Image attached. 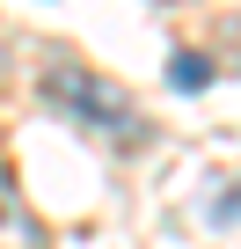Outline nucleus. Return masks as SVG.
Returning a JSON list of instances; mask_svg holds the SVG:
<instances>
[{
	"instance_id": "1",
	"label": "nucleus",
	"mask_w": 241,
	"mask_h": 249,
	"mask_svg": "<svg viewBox=\"0 0 241 249\" xmlns=\"http://www.w3.org/2000/svg\"><path fill=\"white\" fill-rule=\"evenodd\" d=\"M44 95L80 124V132H95V140H117V147H146V140H154V124L139 117V103L117 88V81L73 66V59H51V66H44Z\"/></svg>"
},
{
	"instance_id": "2",
	"label": "nucleus",
	"mask_w": 241,
	"mask_h": 249,
	"mask_svg": "<svg viewBox=\"0 0 241 249\" xmlns=\"http://www.w3.org/2000/svg\"><path fill=\"white\" fill-rule=\"evenodd\" d=\"M0 249H51L44 220L30 213V198L15 191V176H8V169H0Z\"/></svg>"
},
{
	"instance_id": "3",
	"label": "nucleus",
	"mask_w": 241,
	"mask_h": 249,
	"mask_svg": "<svg viewBox=\"0 0 241 249\" xmlns=\"http://www.w3.org/2000/svg\"><path fill=\"white\" fill-rule=\"evenodd\" d=\"M168 81H176L183 95H197V88H212V59H205V52H176V59H168Z\"/></svg>"
},
{
	"instance_id": "4",
	"label": "nucleus",
	"mask_w": 241,
	"mask_h": 249,
	"mask_svg": "<svg viewBox=\"0 0 241 249\" xmlns=\"http://www.w3.org/2000/svg\"><path fill=\"white\" fill-rule=\"evenodd\" d=\"M234 213H241V191H234V198H219V205H212V220H234Z\"/></svg>"
},
{
	"instance_id": "5",
	"label": "nucleus",
	"mask_w": 241,
	"mask_h": 249,
	"mask_svg": "<svg viewBox=\"0 0 241 249\" xmlns=\"http://www.w3.org/2000/svg\"><path fill=\"white\" fill-rule=\"evenodd\" d=\"M226 52H234V59H241V22H226Z\"/></svg>"
}]
</instances>
